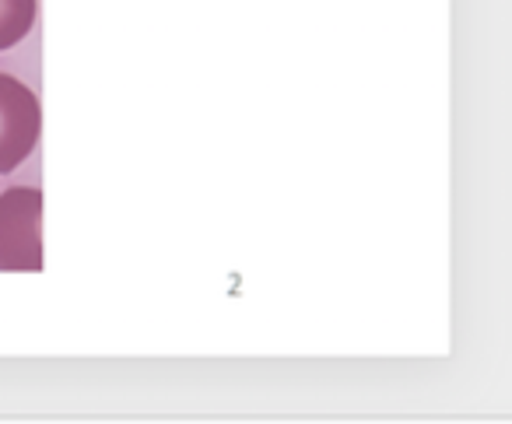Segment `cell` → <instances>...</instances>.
Masks as SVG:
<instances>
[{"label": "cell", "instance_id": "obj_2", "mask_svg": "<svg viewBox=\"0 0 512 424\" xmlns=\"http://www.w3.org/2000/svg\"><path fill=\"white\" fill-rule=\"evenodd\" d=\"M43 130L39 99L11 74H0V176L36 151Z\"/></svg>", "mask_w": 512, "mask_h": 424}, {"label": "cell", "instance_id": "obj_1", "mask_svg": "<svg viewBox=\"0 0 512 424\" xmlns=\"http://www.w3.org/2000/svg\"><path fill=\"white\" fill-rule=\"evenodd\" d=\"M0 270H43V193L36 186H15L0 193Z\"/></svg>", "mask_w": 512, "mask_h": 424}, {"label": "cell", "instance_id": "obj_3", "mask_svg": "<svg viewBox=\"0 0 512 424\" xmlns=\"http://www.w3.org/2000/svg\"><path fill=\"white\" fill-rule=\"evenodd\" d=\"M36 25V0H0V50L18 46Z\"/></svg>", "mask_w": 512, "mask_h": 424}]
</instances>
